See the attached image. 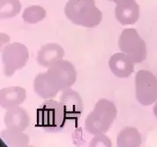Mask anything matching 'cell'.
I'll return each mask as SVG.
<instances>
[{
	"instance_id": "cell-14",
	"label": "cell",
	"mask_w": 157,
	"mask_h": 147,
	"mask_svg": "<svg viewBox=\"0 0 157 147\" xmlns=\"http://www.w3.org/2000/svg\"><path fill=\"white\" fill-rule=\"evenodd\" d=\"M142 143L139 130L132 127H126L117 136V144L119 147H139Z\"/></svg>"
},
{
	"instance_id": "cell-3",
	"label": "cell",
	"mask_w": 157,
	"mask_h": 147,
	"mask_svg": "<svg viewBox=\"0 0 157 147\" xmlns=\"http://www.w3.org/2000/svg\"><path fill=\"white\" fill-rule=\"evenodd\" d=\"M117 115L115 104L107 99L97 101L94 109L87 115L85 129L90 134L98 135L107 132Z\"/></svg>"
},
{
	"instance_id": "cell-10",
	"label": "cell",
	"mask_w": 157,
	"mask_h": 147,
	"mask_svg": "<svg viewBox=\"0 0 157 147\" xmlns=\"http://www.w3.org/2000/svg\"><path fill=\"white\" fill-rule=\"evenodd\" d=\"M5 124L7 129L25 131L30 124V118L26 109L19 106L7 109L5 115Z\"/></svg>"
},
{
	"instance_id": "cell-18",
	"label": "cell",
	"mask_w": 157,
	"mask_h": 147,
	"mask_svg": "<svg viewBox=\"0 0 157 147\" xmlns=\"http://www.w3.org/2000/svg\"><path fill=\"white\" fill-rule=\"evenodd\" d=\"M89 146L91 147H98V146H112V142L109 139V138L107 137L104 133L94 135V138L91 140Z\"/></svg>"
},
{
	"instance_id": "cell-8",
	"label": "cell",
	"mask_w": 157,
	"mask_h": 147,
	"mask_svg": "<svg viewBox=\"0 0 157 147\" xmlns=\"http://www.w3.org/2000/svg\"><path fill=\"white\" fill-rule=\"evenodd\" d=\"M64 107L68 120L78 119L83 111V102L79 93L74 90L66 88L63 90L59 100Z\"/></svg>"
},
{
	"instance_id": "cell-5",
	"label": "cell",
	"mask_w": 157,
	"mask_h": 147,
	"mask_svg": "<svg viewBox=\"0 0 157 147\" xmlns=\"http://www.w3.org/2000/svg\"><path fill=\"white\" fill-rule=\"evenodd\" d=\"M118 47L134 63H140L147 57V45L135 28H125L118 39Z\"/></svg>"
},
{
	"instance_id": "cell-2",
	"label": "cell",
	"mask_w": 157,
	"mask_h": 147,
	"mask_svg": "<svg viewBox=\"0 0 157 147\" xmlns=\"http://www.w3.org/2000/svg\"><path fill=\"white\" fill-rule=\"evenodd\" d=\"M64 14L73 24L84 28H95L102 20L94 0H69L64 6Z\"/></svg>"
},
{
	"instance_id": "cell-9",
	"label": "cell",
	"mask_w": 157,
	"mask_h": 147,
	"mask_svg": "<svg viewBox=\"0 0 157 147\" xmlns=\"http://www.w3.org/2000/svg\"><path fill=\"white\" fill-rule=\"evenodd\" d=\"M109 66L116 77L121 78L128 77L134 71V62L124 52L116 53L111 56Z\"/></svg>"
},
{
	"instance_id": "cell-16",
	"label": "cell",
	"mask_w": 157,
	"mask_h": 147,
	"mask_svg": "<svg viewBox=\"0 0 157 147\" xmlns=\"http://www.w3.org/2000/svg\"><path fill=\"white\" fill-rule=\"evenodd\" d=\"M21 4L20 0H1L0 17L1 19H11L20 13Z\"/></svg>"
},
{
	"instance_id": "cell-6",
	"label": "cell",
	"mask_w": 157,
	"mask_h": 147,
	"mask_svg": "<svg viewBox=\"0 0 157 147\" xmlns=\"http://www.w3.org/2000/svg\"><path fill=\"white\" fill-rule=\"evenodd\" d=\"M1 56L5 67V75L12 77L17 70H21L27 64L29 52L26 45L21 42H13L3 49Z\"/></svg>"
},
{
	"instance_id": "cell-7",
	"label": "cell",
	"mask_w": 157,
	"mask_h": 147,
	"mask_svg": "<svg viewBox=\"0 0 157 147\" xmlns=\"http://www.w3.org/2000/svg\"><path fill=\"white\" fill-rule=\"evenodd\" d=\"M136 100L142 106H150L157 100V77L149 70H140L135 75Z\"/></svg>"
},
{
	"instance_id": "cell-20",
	"label": "cell",
	"mask_w": 157,
	"mask_h": 147,
	"mask_svg": "<svg viewBox=\"0 0 157 147\" xmlns=\"http://www.w3.org/2000/svg\"><path fill=\"white\" fill-rule=\"evenodd\" d=\"M154 114H155V115L157 117V102L155 103V107H154Z\"/></svg>"
},
{
	"instance_id": "cell-4",
	"label": "cell",
	"mask_w": 157,
	"mask_h": 147,
	"mask_svg": "<svg viewBox=\"0 0 157 147\" xmlns=\"http://www.w3.org/2000/svg\"><path fill=\"white\" fill-rule=\"evenodd\" d=\"M68 121L62 103L53 99L46 100L36 111V126L47 131L61 130Z\"/></svg>"
},
{
	"instance_id": "cell-1",
	"label": "cell",
	"mask_w": 157,
	"mask_h": 147,
	"mask_svg": "<svg viewBox=\"0 0 157 147\" xmlns=\"http://www.w3.org/2000/svg\"><path fill=\"white\" fill-rule=\"evenodd\" d=\"M76 78L77 72L73 64L62 59L48 68L46 72L36 75L34 89L42 99L50 100L55 98L60 91L71 87Z\"/></svg>"
},
{
	"instance_id": "cell-11",
	"label": "cell",
	"mask_w": 157,
	"mask_h": 147,
	"mask_svg": "<svg viewBox=\"0 0 157 147\" xmlns=\"http://www.w3.org/2000/svg\"><path fill=\"white\" fill-rule=\"evenodd\" d=\"M64 50L57 43H47L43 45L37 55V63L45 68H50L55 63L62 60Z\"/></svg>"
},
{
	"instance_id": "cell-15",
	"label": "cell",
	"mask_w": 157,
	"mask_h": 147,
	"mask_svg": "<svg viewBox=\"0 0 157 147\" xmlns=\"http://www.w3.org/2000/svg\"><path fill=\"white\" fill-rule=\"evenodd\" d=\"M1 138L7 146H27L29 138L22 131L7 129L1 132Z\"/></svg>"
},
{
	"instance_id": "cell-12",
	"label": "cell",
	"mask_w": 157,
	"mask_h": 147,
	"mask_svg": "<svg viewBox=\"0 0 157 147\" xmlns=\"http://www.w3.org/2000/svg\"><path fill=\"white\" fill-rule=\"evenodd\" d=\"M27 98V92L21 86H10L0 91V105L2 108L9 109L22 104Z\"/></svg>"
},
{
	"instance_id": "cell-19",
	"label": "cell",
	"mask_w": 157,
	"mask_h": 147,
	"mask_svg": "<svg viewBox=\"0 0 157 147\" xmlns=\"http://www.w3.org/2000/svg\"><path fill=\"white\" fill-rule=\"evenodd\" d=\"M109 1L114 2L115 4H117V5H120V4H124V3L130 2V1H132V0H109Z\"/></svg>"
},
{
	"instance_id": "cell-17",
	"label": "cell",
	"mask_w": 157,
	"mask_h": 147,
	"mask_svg": "<svg viewBox=\"0 0 157 147\" xmlns=\"http://www.w3.org/2000/svg\"><path fill=\"white\" fill-rule=\"evenodd\" d=\"M46 11L40 6H31L24 10L22 14L23 21L29 24H36L45 19Z\"/></svg>"
},
{
	"instance_id": "cell-13",
	"label": "cell",
	"mask_w": 157,
	"mask_h": 147,
	"mask_svg": "<svg viewBox=\"0 0 157 147\" xmlns=\"http://www.w3.org/2000/svg\"><path fill=\"white\" fill-rule=\"evenodd\" d=\"M115 16L122 25H132L140 19V6L135 0L117 5L115 9Z\"/></svg>"
}]
</instances>
